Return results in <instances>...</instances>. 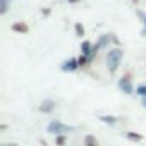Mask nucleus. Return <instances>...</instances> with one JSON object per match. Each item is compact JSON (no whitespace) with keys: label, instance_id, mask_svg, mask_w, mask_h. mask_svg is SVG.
I'll return each instance as SVG.
<instances>
[{"label":"nucleus","instance_id":"nucleus-1","mask_svg":"<svg viewBox=\"0 0 146 146\" xmlns=\"http://www.w3.org/2000/svg\"><path fill=\"white\" fill-rule=\"evenodd\" d=\"M122 57H124V52L115 46V48H110L107 52V57H105V64H107V69L110 70V74H115L119 70L120 64H122Z\"/></svg>","mask_w":146,"mask_h":146},{"label":"nucleus","instance_id":"nucleus-2","mask_svg":"<svg viewBox=\"0 0 146 146\" xmlns=\"http://www.w3.org/2000/svg\"><path fill=\"white\" fill-rule=\"evenodd\" d=\"M72 131H74V127L64 124V122L58 120V119H53V120L46 125V132H50V134H53V136H67V134L72 132Z\"/></svg>","mask_w":146,"mask_h":146},{"label":"nucleus","instance_id":"nucleus-3","mask_svg":"<svg viewBox=\"0 0 146 146\" xmlns=\"http://www.w3.org/2000/svg\"><path fill=\"white\" fill-rule=\"evenodd\" d=\"M119 88L120 91H124L125 95H132L134 93V86H132V79H131V74H125L119 79Z\"/></svg>","mask_w":146,"mask_h":146},{"label":"nucleus","instance_id":"nucleus-4","mask_svg":"<svg viewBox=\"0 0 146 146\" xmlns=\"http://www.w3.org/2000/svg\"><path fill=\"white\" fill-rule=\"evenodd\" d=\"M60 69H62V72H74V70L79 69V60L78 58H69L60 65Z\"/></svg>","mask_w":146,"mask_h":146},{"label":"nucleus","instance_id":"nucleus-5","mask_svg":"<svg viewBox=\"0 0 146 146\" xmlns=\"http://www.w3.org/2000/svg\"><path fill=\"white\" fill-rule=\"evenodd\" d=\"M55 110V102L53 100H45V102H41V105H40V112L41 113H52Z\"/></svg>","mask_w":146,"mask_h":146},{"label":"nucleus","instance_id":"nucleus-6","mask_svg":"<svg viewBox=\"0 0 146 146\" xmlns=\"http://www.w3.org/2000/svg\"><path fill=\"white\" fill-rule=\"evenodd\" d=\"M110 40H113V35H102V36L98 38L96 45H98L100 48H107V46L110 45Z\"/></svg>","mask_w":146,"mask_h":146},{"label":"nucleus","instance_id":"nucleus-7","mask_svg":"<svg viewBox=\"0 0 146 146\" xmlns=\"http://www.w3.org/2000/svg\"><path fill=\"white\" fill-rule=\"evenodd\" d=\"M11 28H12V31H16V33H23V35L29 31V28H28L26 23H14Z\"/></svg>","mask_w":146,"mask_h":146},{"label":"nucleus","instance_id":"nucleus-8","mask_svg":"<svg viewBox=\"0 0 146 146\" xmlns=\"http://www.w3.org/2000/svg\"><path fill=\"white\" fill-rule=\"evenodd\" d=\"M91 50H93V43L91 41H88V40H84L83 43H81V55H90L91 53Z\"/></svg>","mask_w":146,"mask_h":146},{"label":"nucleus","instance_id":"nucleus-9","mask_svg":"<svg viewBox=\"0 0 146 146\" xmlns=\"http://www.w3.org/2000/svg\"><path fill=\"white\" fill-rule=\"evenodd\" d=\"M84 146H100V143H98V139H96L95 136L86 134V136H84Z\"/></svg>","mask_w":146,"mask_h":146},{"label":"nucleus","instance_id":"nucleus-10","mask_svg":"<svg viewBox=\"0 0 146 146\" xmlns=\"http://www.w3.org/2000/svg\"><path fill=\"white\" fill-rule=\"evenodd\" d=\"M125 137H127L129 141H134V143H139V141L143 139V136H141V134L132 132V131H127V132H125Z\"/></svg>","mask_w":146,"mask_h":146},{"label":"nucleus","instance_id":"nucleus-11","mask_svg":"<svg viewBox=\"0 0 146 146\" xmlns=\"http://www.w3.org/2000/svg\"><path fill=\"white\" fill-rule=\"evenodd\" d=\"M100 120L105 122V124H108V125H115V124H117V119H115L113 115H102Z\"/></svg>","mask_w":146,"mask_h":146},{"label":"nucleus","instance_id":"nucleus-12","mask_svg":"<svg viewBox=\"0 0 146 146\" xmlns=\"http://www.w3.org/2000/svg\"><path fill=\"white\" fill-rule=\"evenodd\" d=\"M74 31H76V36H79V38H83V36H84V26H83L81 23H76Z\"/></svg>","mask_w":146,"mask_h":146},{"label":"nucleus","instance_id":"nucleus-13","mask_svg":"<svg viewBox=\"0 0 146 146\" xmlns=\"http://www.w3.org/2000/svg\"><path fill=\"white\" fill-rule=\"evenodd\" d=\"M9 2H11V0H0V14H5V12H7Z\"/></svg>","mask_w":146,"mask_h":146},{"label":"nucleus","instance_id":"nucleus-14","mask_svg":"<svg viewBox=\"0 0 146 146\" xmlns=\"http://www.w3.org/2000/svg\"><path fill=\"white\" fill-rule=\"evenodd\" d=\"M67 143V136H55V144L57 146H64Z\"/></svg>","mask_w":146,"mask_h":146},{"label":"nucleus","instance_id":"nucleus-15","mask_svg":"<svg viewBox=\"0 0 146 146\" xmlns=\"http://www.w3.org/2000/svg\"><path fill=\"white\" fill-rule=\"evenodd\" d=\"M136 93H137L141 98H144V96H146V84H139V86L136 88Z\"/></svg>","mask_w":146,"mask_h":146},{"label":"nucleus","instance_id":"nucleus-16","mask_svg":"<svg viewBox=\"0 0 146 146\" xmlns=\"http://www.w3.org/2000/svg\"><path fill=\"white\" fill-rule=\"evenodd\" d=\"M78 60H79V67H84V65H88V64H90V60H88V57H86V55H81Z\"/></svg>","mask_w":146,"mask_h":146},{"label":"nucleus","instance_id":"nucleus-17","mask_svg":"<svg viewBox=\"0 0 146 146\" xmlns=\"http://www.w3.org/2000/svg\"><path fill=\"white\" fill-rule=\"evenodd\" d=\"M141 103H143V107H144V108H146V96H144V98H143V100H141Z\"/></svg>","mask_w":146,"mask_h":146},{"label":"nucleus","instance_id":"nucleus-18","mask_svg":"<svg viewBox=\"0 0 146 146\" xmlns=\"http://www.w3.org/2000/svg\"><path fill=\"white\" fill-rule=\"evenodd\" d=\"M69 2H70V4H78V2H79V0H69Z\"/></svg>","mask_w":146,"mask_h":146},{"label":"nucleus","instance_id":"nucleus-19","mask_svg":"<svg viewBox=\"0 0 146 146\" xmlns=\"http://www.w3.org/2000/svg\"><path fill=\"white\" fill-rule=\"evenodd\" d=\"M143 36H146V28H144V29H143Z\"/></svg>","mask_w":146,"mask_h":146},{"label":"nucleus","instance_id":"nucleus-20","mask_svg":"<svg viewBox=\"0 0 146 146\" xmlns=\"http://www.w3.org/2000/svg\"><path fill=\"white\" fill-rule=\"evenodd\" d=\"M143 23H144V28H146V17H144V19H143Z\"/></svg>","mask_w":146,"mask_h":146},{"label":"nucleus","instance_id":"nucleus-21","mask_svg":"<svg viewBox=\"0 0 146 146\" xmlns=\"http://www.w3.org/2000/svg\"><path fill=\"white\" fill-rule=\"evenodd\" d=\"M11 146H16V144H11Z\"/></svg>","mask_w":146,"mask_h":146}]
</instances>
